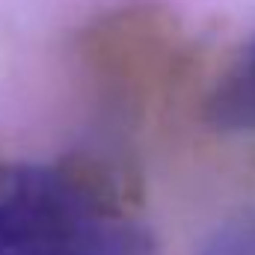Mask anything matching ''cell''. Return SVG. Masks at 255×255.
<instances>
[{
  "instance_id": "6da1fadb",
  "label": "cell",
  "mask_w": 255,
  "mask_h": 255,
  "mask_svg": "<svg viewBox=\"0 0 255 255\" xmlns=\"http://www.w3.org/2000/svg\"><path fill=\"white\" fill-rule=\"evenodd\" d=\"M139 175L110 151L0 157V255H98L139 220Z\"/></svg>"
},
{
  "instance_id": "7a4b0ae2",
  "label": "cell",
  "mask_w": 255,
  "mask_h": 255,
  "mask_svg": "<svg viewBox=\"0 0 255 255\" xmlns=\"http://www.w3.org/2000/svg\"><path fill=\"white\" fill-rule=\"evenodd\" d=\"M74 60L104 110L139 119L187 74L190 39L166 3L128 0L77 30Z\"/></svg>"
},
{
  "instance_id": "3957f363",
  "label": "cell",
  "mask_w": 255,
  "mask_h": 255,
  "mask_svg": "<svg viewBox=\"0 0 255 255\" xmlns=\"http://www.w3.org/2000/svg\"><path fill=\"white\" fill-rule=\"evenodd\" d=\"M208 119L229 130L255 128V45L214 86L208 98Z\"/></svg>"
},
{
  "instance_id": "277c9868",
  "label": "cell",
  "mask_w": 255,
  "mask_h": 255,
  "mask_svg": "<svg viewBox=\"0 0 255 255\" xmlns=\"http://www.w3.org/2000/svg\"><path fill=\"white\" fill-rule=\"evenodd\" d=\"M196 255H255V208L223 223Z\"/></svg>"
},
{
  "instance_id": "5b68a950",
  "label": "cell",
  "mask_w": 255,
  "mask_h": 255,
  "mask_svg": "<svg viewBox=\"0 0 255 255\" xmlns=\"http://www.w3.org/2000/svg\"><path fill=\"white\" fill-rule=\"evenodd\" d=\"M104 255H160V253H157V241H154L151 229L142 220H136Z\"/></svg>"
}]
</instances>
